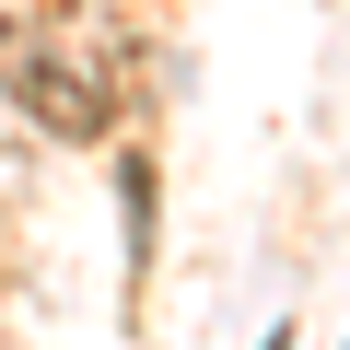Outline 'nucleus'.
Returning <instances> with one entry per match:
<instances>
[{
    "label": "nucleus",
    "instance_id": "nucleus-1",
    "mask_svg": "<svg viewBox=\"0 0 350 350\" xmlns=\"http://www.w3.org/2000/svg\"><path fill=\"white\" fill-rule=\"evenodd\" d=\"M0 105H12L36 140H70V152H94V140L129 129V94L105 82V59L70 24H47V36H24L12 59H0Z\"/></svg>",
    "mask_w": 350,
    "mask_h": 350
},
{
    "label": "nucleus",
    "instance_id": "nucleus-2",
    "mask_svg": "<svg viewBox=\"0 0 350 350\" xmlns=\"http://www.w3.org/2000/svg\"><path fill=\"white\" fill-rule=\"evenodd\" d=\"M117 199H129V245L152 257V152H129V163H117Z\"/></svg>",
    "mask_w": 350,
    "mask_h": 350
}]
</instances>
